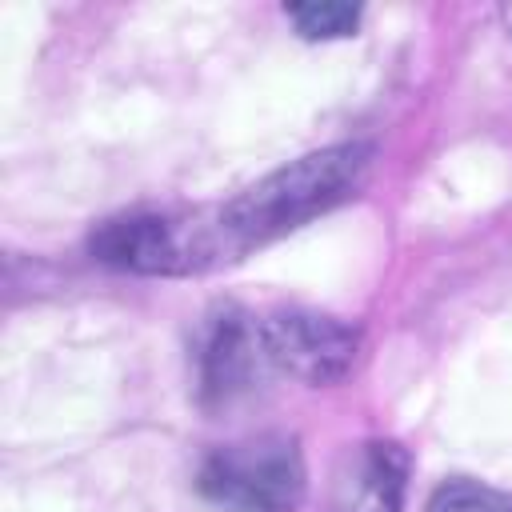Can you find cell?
<instances>
[{"label": "cell", "mask_w": 512, "mask_h": 512, "mask_svg": "<svg viewBox=\"0 0 512 512\" xmlns=\"http://www.w3.org/2000/svg\"><path fill=\"white\" fill-rule=\"evenodd\" d=\"M368 168H372L368 144H336V148L308 152L288 168L264 176L260 184H252L248 192H240L216 212L228 256L260 248L300 228L304 220L336 208L364 184Z\"/></svg>", "instance_id": "1"}, {"label": "cell", "mask_w": 512, "mask_h": 512, "mask_svg": "<svg viewBox=\"0 0 512 512\" xmlns=\"http://www.w3.org/2000/svg\"><path fill=\"white\" fill-rule=\"evenodd\" d=\"M196 488L220 512H296L308 492L300 444L284 432H260L216 448Z\"/></svg>", "instance_id": "2"}, {"label": "cell", "mask_w": 512, "mask_h": 512, "mask_svg": "<svg viewBox=\"0 0 512 512\" xmlns=\"http://www.w3.org/2000/svg\"><path fill=\"white\" fill-rule=\"evenodd\" d=\"M92 256L140 276H184L216 260H228L216 212L176 216V212H128L104 220L92 232Z\"/></svg>", "instance_id": "3"}, {"label": "cell", "mask_w": 512, "mask_h": 512, "mask_svg": "<svg viewBox=\"0 0 512 512\" xmlns=\"http://www.w3.org/2000/svg\"><path fill=\"white\" fill-rule=\"evenodd\" d=\"M264 364L304 384L340 380L360 356V332L340 316L312 308H276L256 316Z\"/></svg>", "instance_id": "4"}, {"label": "cell", "mask_w": 512, "mask_h": 512, "mask_svg": "<svg viewBox=\"0 0 512 512\" xmlns=\"http://www.w3.org/2000/svg\"><path fill=\"white\" fill-rule=\"evenodd\" d=\"M200 388L212 400H232L240 392H248L264 372V352H260V336H256V316L240 312V308H224L212 316V324L204 328L200 340Z\"/></svg>", "instance_id": "5"}, {"label": "cell", "mask_w": 512, "mask_h": 512, "mask_svg": "<svg viewBox=\"0 0 512 512\" xmlns=\"http://www.w3.org/2000/svg\"><path fill=\"white\" fill-rule=\"evenodd\" d=\"M404 476H408V460L400 444L392 440L360 444L356 456H348L344 472L336 476L328 512H400Z\"/></svg>", "instance_id": "6"}, {"label": "cell", "mask_w": 512, "mask_h": 512, "mask_svg": "<svg viewBox=\"0 0 512 512\" xmlns=\"http://www.w3.org/2000/svg\"><path fill=\"white\" fill-rule=\"evenodd\" d=\"M424 512H512V492L492 488L484 480L456 476V480H444L428 496V508Z\"/></svg>", "instance_id": "7"}, {"label": "cell", "mask_w": 512, "mask_h": 512, "mask_svg": "<svg viewBox=\"0 0 512 512\" xmlns=\"http://www.w3.org/2000/svg\"><path fill=\"white\" fill-rule=\"evenodd\" d=\"M284 16L308 40H336V36H352L360 28L356 4H288Z\"/></svg>", "instance_id": "8"}, {"label": "cell", "mask_w": 512, "mask_h": 512, "mask_svg": "<svg viewBox=\"0 0 512 512\" xmlns=\"http://www.w3.org/2000/svg\"><path fill=\"white\" fill-rule=\"evenodd\" d=\"M500 20H504V28H508V36H512V4L500 8Z\"/></svg>", "instance_id": "9"}]
</instances>
